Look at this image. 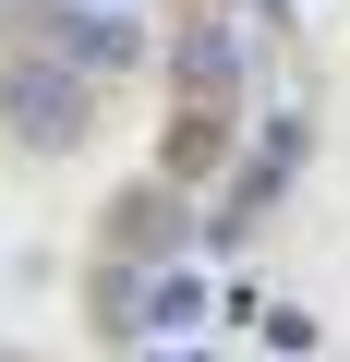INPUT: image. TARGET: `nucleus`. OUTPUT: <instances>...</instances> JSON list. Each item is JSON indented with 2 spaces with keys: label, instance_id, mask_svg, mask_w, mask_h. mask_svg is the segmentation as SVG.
<instances>
[{
  "label": "nucleus",
  "instance_id": "nucleus-3",
  "mask_svg": "<svg viewBox=\"0 0 350 362\" xmlns=\"http://www.w3.org/2000/svg\"><path fill=\"white\" fill-rule=\"evenodd\" d=\"M230 85H242V37H230L218 13H206V25H182V97H194V109H218Z\"/></svg>",
  "mask_w": 350,
  "mask_h": 362
},
{
  "label": "nucleus",
  "instance_id": "nucleus-1",
  "mask_svg": "<svg viewBox=\"0 0 350 362\" xmlns=\"http://www.w3.org/2000/svg\"><path fill=\"white\" fill-rule=\"evenodd\" d=\"M85 121H97V85H85V73H61L49 49H25L13 73H0V133H13V145L73 157V145H85Z\"/></svg>",
  "mask_w": 350,
  "mask_h": 362
},
{
  "label": "nucleus",
  "instance_id": "nucleus-2",
  "mask_svg": "<svg viewBox=\"0 0 350 362\" xmlns=\"http://www.w3.org/2000/svg\"><path fill=\"white\" fill-rule=\"evenodd\" d=\"M49 61L61 73H121V61H145V37H133V13H49Z\"/></svg>",
  "mask_w": 350,
  "mask_h": 362
},
{
  "label": "nucleus",
  "instance_id": "nucleus-4",
  "mask_svg": "<svg viewBox=\"0 0 350 362\" xmlns=\"http://www.w3.org/2000/svg\"><path fill=\"white\" fill-rule=\"evenodd\" d=\"M109 242L121 254H169V242H182V194H169V181H157V194H121L109 206Z\"/></svg>",
  "mask_w": 350,
  "mask_h": 362
},
{
  "label": "nucleus",
  "instance_id": "nucleus-5",
  "mask_svg": "<svg viewBox=\"0 0 350 362\" xmlns=\"http://www.w3.org/2000/svg\"><path fill=\"white\" fill-rule=\"evenodd\" d=\"M97 13H133V0H97Z\"/></svg>",
  "mask_w": 350,
  "mask_h": 362
}]
</instances>
